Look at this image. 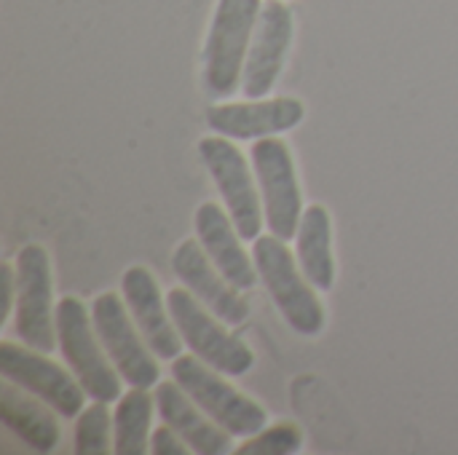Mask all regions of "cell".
Masks as SVG:
<instances>
[{
	"instance_id": "11",
	"label": "cell",
	"mask_w": 458,
	"mask_h": 455,
	"mask_svg": "<svg viewBox=\"0 0 458 455\" xmlns=\"http://www.w3.org/2000/svg\"><path fill=\"white\" fill-rule=\"evenodd\" d=\"M293 11L282 0L263 3L242 75V88L247 99H263L274 88L293 43Z\"/></svg>"
},
{
	"instance_id": "2",
	"label": "cell",
	"mask_w": 458,
	"mask_h": 455,
	"mask_svg": "<svg viewBox=\"0 0 458 455\" xmlns=\"http://www.w3.org/2000/svg\"><path fill=\"white\" fill-rule=\"evenodd\" d=\"M260 0H220L204 46V86L212 99H225L236 91L247 51L258 27Z\"/></svg>"
},
{
	"instance_id": "23",
	"label": "cell",
	"mask_w": 458,
	"mask_h": 455,
	"mask_svg": "<svg viewBox=\"0 0 458 455\" xmlns=\"http://www.w3.org/2000/svg\"><path fill=\"white\" fill-rule=\"evenodd\" d=\"M0 276H3V314L0 319H5L13 308V295H16V279H13V271L8 265L0 268Z\"/></svg>"
},
{
	"instance_id": "5",
	"label": "cell",
	"mask_w": 458,
	"mask_h": 455,
	"mask_svg": "<svg viewBox=\"0 0 458 455\" xmlns=\"http://www.w3.org/2000/svg\"><path fill=\"white\" fill-rule=\"evenodd\" d=\"M215 373L199 357L180 354L172 362V378L217 426H223L233 437H252L263 432L268 421L266 410L255 400H250L247 394L236 392L231 383L217 378Z\"/></svg>"
},
{
	"instance_id": "4",
	"label": "cell",
	"mask_w": 458,
	"mask_h": 455,
	"mask_svg": "<svg viewBox=\"0 0 458 455\" xmlns=\"http://www.w3.org/2000/svg\"><path fill=\"white\" fill-rule=\"evenodd\" d=\"M166 306H169V314L174 319L180 338L201 362H207L212 370L231 375V378H239L252 370L255 357L250 346L242 338L231 335L223 324H217L212 311L204 308L201 300L188 287L172 290L166 295Z\"/></svg>"
},
{
	"instance_id": "20",
	"label": "cell",
	"mask_w": 458,
	"mask_h": 455,
	"mask_svg": "<svg viewBox=\"0 0 458 455\" xmlns=\"http://www.w3.org/2000/svg\"><path fill=\"white\" fill-rule=\"evenodd\" d=\"M110 426L113 418L107 413V402H94L81 410L75 424V453L78 455H105L110 453Z\"/></svg>"
},
{
	"instance_id": "10",
	"label": "cell",
	"mask_w": 458,
	"mask_h": 455,
	"mask_svg": "<svg viewBox=\"0 0 458 455\" xmlns=\"http://www.w3.org/2000/svg\"><path fill=\"white\" fill-rule=\"evenodd\" d=\"M0 373L13 381L24 392L35 394L46 405H51L62 418H75L83 410L86 389L78 378H72L64 367L46 359L43 351L16 346L11 341L0 343Z\"/></svg>"
},
{
	"instance_id": "19",
	"label": "cell",
	"mask_w": 458,
	"mask_h": 455,
	"mask_svg": "<svg viewBox=\"0 0 458 455\" xmlns=\"http://www.w3.org/2000/svg\"><path fill=\"white\" fill-rule=\"evenodd\" d=\"M153 400H150V394L145 389H137V386H131L129 394H121L115 418H113V429H115L113 451H115V455L148 453V432H150Z\"/></svg>"
},
{
	"instance_id": "17",
	"label": "cell",
	"mask_w": 458,
	"mask_h": 455,
	"mask_svg": "<svg viewBox=\"0 0 458 455\" xmlns=\"http://www.w3.org/2000/svg\"><path fill=\"white\" fill-rule=\"evenodd\" d=\"M27 394L21 386L5 378L0 386V421L32 451L51 453L62 437L59 421H56L59 413L51 405L46 408V402L38 400L35 394L32 397Z\"/></svg>"
},
{
	"instance_id": "1",
	"label": "cell",
	"mask_w": 458,
	"mask_h": 455,
	"mask_svg": "<svg viewBox=\"0 0 458 455\" xmlns=\"http://www.w3.org/2000/svg\"><path fill=\"white\" fill-rule=\"evenodd\" d=\"M252 260L258 265L260 282L268 290L274 306L284 316L293 333L303 338H314L325 327L322 300L309 287L311 282L301 276L293 252L284 247L279 236H258L252 241Z\"/></svg>"
},
{
	"instance_id": "3",
	"label": "cell",
	"mask_w": 458,
	"mask_h": 455,
	"mask_svg": "<svg viewBox=\"0 0 458 455\" xmlns=\"http://www.w3.org/2000/svg\"><path fill=\"white\" fill-rule=\"evenodd\" d=\"M56 314V338L59 349L72 370V375L81 381L86 394L99 402H115L121 400V373L113 370L115 365L107 362V351L99 349V335L94 330V322L86 314V306L78 298H62L54 308Z\"/></svg>"
},
{
	"instance_id": "21",
	"label": "cell",
	"mask_w": 458,
	"mask_h": 455,
	"mask_svg": "<svg viewBox=\"0 0 458 455\" xmlns=\"http://www.w3.org/2000/svg\"><path fill=\"white\" fill-rule=\"evenodd\" d=\"M303 445V434L298 426L293 424H279L274 429L258 432L255 440H250L247 445H242L236 453L239 455H293L301 451Z\"/></svg>"
},
{
	"instance_id": "12",
	"label": "cell",
	"mask_w": 458,
	"mask_h": 455,
	"mask_svg": "<svg viewBox=\"0 0 458 455\" xmlns=\"http://www.w3.org/2000/svg\"><path fill=\"white\" fill-rule=\"evenodd\" d=\"M172 268L177 279L225 324H242L250 316L247 300L236 292V287L220 274V268L209 260L201 241L188 239L172 255Z\"/></svg>"
},
{
	"instance_id": "22",
	"label": "cell",
	"mask_w": 458,
	"mask_h": 455,
	"mask_svg": "<svg viewBox=\"0 0 458 455\" xmlns=\"http://www.w3.org/2000/svg\"><path fill=\"white\" fill-rule=\"evenodd\" d=\"M150 451L156 455H188L191 453V445L166 424V426H161V429L153 432V437H150Z\"/></svg>"
},
{
	"instance_id": "14",
	"label": "cell",
	"mask_w": 458,
	"mask_h": 455,
	"mask_svg": "<svg viewBox=\"0 0 458 455\" xmlns=\"http://www.w3.org/2000/svg\"><path fill=\"white\" fill-rule=\"evenodd\" d=\"M303 102L295 97L212 105L207 110V126L228 139H260L295 129L303 121Z\"/></svg>"
},
{
	"instance_id": "8",
	"label": "cell",
	"mask_w": 458,
	"mask_h": 455,
	"mask_svg": "<svg viewBox=\"0 0 458 455\" xmlns=\"http://www.w3.org/2000/svg\"><path fill=\"white\" fill-rule=\"evenodd\" d=\"M129 306L121 303L115 292H102L91 306V322L99 335L102 349L107 351L110 362L121 373V378L129 386L150 389L158 383V357L150 351L145 338L137 335L131 324V314H126Z\"/></svg>"
},
{
	"instance_id": "13",
	"label": "cell",
	"mask_w": 458,
	"mask_h": 455,
	"mask_svg": "<svg viewBox=\"0 0 458 455\" xmlns=\"http://www.w3.org/2000/svg\"><path fill=\"white\" fill-rule=\"evenodd\" d=\"M121 290H123L129 314H131L140 335L150 346V351L164 362H174L182 354L185 341L180 338V333L174 327L169 306H164V298L158 292L153 274L142 265H134L123 274Z\"/></svg>"
},
{
	"instance_id": "6",
	"label": "cell",
	"mask_w": 458,
	"mask_h": 455,
	"mask_svg": "<svg viewBox=\"0 0 458 455\" xmlns=\"http://www.w3.org/2000/svg\"><path fill=\"white\" fill-rule=\"evenodd\" d=\"M252 169L263 196L266 223L274 236L290 241L298 236L303 217V193L298 185L290 147L276 137H260L252 142Z\"/></svg>"
},
{
	"instance_id": "15",
	"label": "cell",
	"mask_w": 458,
	"mask_h": 455,
	"mask_svg": "<svg viewBox=\"0 0 458 455\" xmlns=\"http://www.w3.org/2000/svg\"><path fill=\"white\" fill-rule=\"evenodd\" d=\"M196 239L207 249L209 260L220 268V274L236 287V290H252L258 284V265L250 260V255L239 244V231L233 220L212 201L201 204L196 217Z\"/></svg>"
},
{
	"instance_id": "9",
	"label": "cell",
	"mask_w": 458,
	"mask_h": 455,
	"mask_svg": "<svg viewBox=\"0 0 458 455\" xmlns=\"http://www.w3.org/2000/svg\"><path fill=\"white\" fill-rule=\"evenodd\" d=\"M199 156L207 164L239 236L244 241H255L260 236L263 215H260L258 188L252 182L242 150L220 134V137H204L199 142Z\"/></svg>"
},
{
	"instance_id": "18",
	"label": "cell",
	"mask_w": 458,
	"mask_h": 455,
	"mask_svg": "<svg viewBox=\"0 0 458 455\" xmlns=\"http://www.w3.org/2000/svg\"><path fill=\"white\" fill-rule=\"evenodd\" d=\"M298 260L303 276L311 282V287L327 292L335 282V260L330 249V215L322 204L306 206L298 228Z\"/></svg>"
},
{
	"instance_id": "16",
	"label": "cell",
	"mask_w": 458,
	"mask_h": 455,
	"mask_svg": "<svg viewBox=\"0 0 458 455\" xmlns=\"http://www.w3.org/2000/svg\"><path fill=\"white\" fill-rule=\"evenodd\" d=\"M156 405L161 421L169 424L199 455H223L231 451V437L223 426H217L174 381H164L156 389Z\"/></svg>"
},
{
	"instance_id": "7",
	"label": "cell",
	"mask_w": 458,
	"mask_h": 455,
	"mask_svg": "<svg viewBox=\"0 0 458 455\" xmlns=\"http://www.w3.org/2000/svg\"><path fill=\"white\" fill-rule=\"evenodd\" d=\"M16 335L24 346L51 354L56 349V311H51V263L40 244L16 257Z\"/></svg>"
}]
</instances>
